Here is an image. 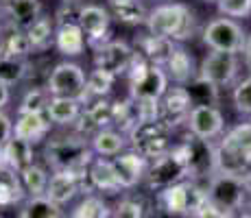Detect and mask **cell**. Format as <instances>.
<instances>
[{
    "label": "cell",
    "mask_w": 251,
    "mask_h": 218,
    "mask_svg": "<svg viewBox=\"0 0 251 218\" xmlns=\"http://www.w3.org/2000/svg\"><path fill=\"white\" fill-rule=\"evenodd\" d=\"M195 13L190 7L181 2H171V4H160L147 16V31L155 37H164V40L173 42H183L190 40L192 33L197 31L195 24Z\"/></svg>",
    "instance_id": "1"
},
{
    "label": "cell",
    "mask_w": 251,
    "mask_h": 218,
    "mask_svg": "<svg viewBox=\"0 0 251 218\" xmlns=\"http://www.w3.org/2000/svg\"><path fill=\"white\" fill-rule=\"evenodd\" d=\"M92 155L94 151L81 133L52 138L44 146V159L52 170H70L81 174L92 164Z\"/></svg>",
    "instance_id": "2"
},
{
    "label": "cell",
    "mask_w": 251,
    "mask_h": 218,
    "mask_svg": "<svg viewBox=\"0 0 251 218\" xmlns=\"http://www.w3.org/2000/svg\"><path fill=\"white\" fill-rule=\"evenodd\" d=\"M251 192L249 174L240 177V174H227V172H214L207 181L205 198L216 205L219 210L236 214L240 207H245L247 196Z\"/></svg>",
    "instance_id": "3"
},
{
    "label": "cell",
    "mask_w": 251,
    "mask_h": 218,
    "mask_svg": "<svg viewBox=\"0 0 251 218\" xmlns=\"http://www.w3.org/2000/svg\"><path fill=\"white\" fill-rule=\"evenodd\" d=\"M46 90L50 92V96L76 98L85 103L88 100V74L75 61H61L48 74Z\"/></svg>",
    "instance_id": "4"
},
{
    "label": "cell",
    "mask_w": 251,
    "mask_h": 218,
    "mask_svg": "<svg viewBox=\"0 0 251 218\" xmlns=\"http://www.w3.org/2000/svg\"><path fill=\"white\" fill-rule=\"evenodd\" d=\"M201 35H203V44L210 50L236 52V55L245 50V42H247V31L243 24L225 16L207 22Z\"/></svg>",
    "instance_id": "5"
},
{
    "label": "cell",
    "mask_w": 251,
    "mask_h": 218,
    "mask_svg": "<svg viewBox=\"0 0 251 218\" xmlns=\"http://www.w3.org/2000/svg\"><path fill=\"white\" fill-rule=\"evenodd\" d=\"M205 198V190H201L195 181H183L175 183V186L166 188L160 192V205L166 214L171 216H197V212L203 207Z\"/></svg>",
    "instance_id": "6"
},
{
    "label": "cell",
    "mask_w": 251,
    "mask_h": 218,
    "mask_svg": "<svg viewBox=\"0 0 251 218\" xmlns=\"http://www.w3.org/2000/svg\"><path fill=\"white\" fill-rule=\"evenodd\" d=\"M188 177H190L188 174V164L183 159L179 146H177L149 164L144 181H147V186L151 190H166V188L175 186V183H179Z\"/></svg>",
    "instance_id": "7"
},
{
    "label": "cell",
    "mask_w": 251,
    "mask_h": 218,
    "mask_svg": "<svg viewBox=\"0 0 251 218\" xmlns=\"http://www.w3.org/2000/svg\"><path fill=\"white\" fill-rule=\"evenodd\" d=\"M168 131H171V127H166L162 120L138 122L136 127L129 131L133 151H138L147 159L162 157L164 153L171 151V146H168Z\"/></svg>",
    "instance_id": "8"
},
{
    "label": "cell",
    "mask_w": 251,
    "mask_h": 218,
    "mask_svg": "<svg viewBox=\"0 0 251 218\" xmlns=\"http://www.w3.org/2000/svg\"><path fill=\"white\" fill-rule=\"evenodd\" d=\"M240 70V61L236 52H223V50H210L199 64L197 74L203 76L205 81L214 83L216 87H227L236 83Z\"/></svg>",
    "instance_id": "9"
},
{
    "label": "cell",
    "mask_w": 251,
    "mask_h": 218,
    "mask_svg": "<svg viewBox=\"0 0 251 218\" xmlns=\"http://www.w3.org/2000/svg\"><path fill=\"white\" fill-rule=\"evenodd\" d=\"M94 68L109 72L114 76L127 74L131 70V66L136 64L138 52L129 46L127 42H118V40H107L105 44H100L99 48H94Z\"/></svg>",
    "instance_id": "10"
},
{
    "label": "cell",
    "mask_w": 251,
    "mask_h": 218,
    "mask_svg": "<svg viewBox=\"0 0 251 218\" xmlns=\"http://www.w3.org/2000/svg\"><path fill=\"white\" fill-rule=\"evenodd\" d=\"M179 151L188 164L190 179L212 177L216 172V146L212 144V140H201L192 135V140L181 144Z\"/></svg>",
    "instance_id": "11"
},
{
    "label": "cell",
    "mask_w": 251,
    "mask_h": 218,
    "mask_svg": "<svg viewBox=\"0 0 251 218\" xmlns=\"http://www.w3.org/2000/svg\"><path fill=\"white\" fill-rule=\"evenodd\" d=\"M112 11L105 9L103 4H81L79 9V26L85 35V42L92 48H99L100 44L107 42L109 35V26H112Z\"/></svg>",
    "instance_id": "12"
},
{
    "label": "cell",
    "mask_w": 251,
    "mask_h": 218,
    "mask_svg": "<svg viewBox=\"0 0 251 218\" xmlns=\"http://www.w3.org/2000/svg\"><path fill=\"white\" fill-rule=\"evenodd\" d=\"M188 131L201 140H214L223 135L225 118L216 105H195L188 114Z\"/></svg>",
    "instance_id": "13"
},
{
    "label": "cell",
    "mask_w": 251,
    "mask_h": 218,
    "mask_svg": "<svg viewBox=\"0 0 251 218\" xmlns=\"http://www.w3.org/2000/svg\"><path fill=\"white\" fill-rule=\"evenodd\" d=\"M190 109H192V100L183 85H177L173 90L168 87L166 94L160 98V120L166 127H177L181 122H188Z\"/></svg>",
    "instance_id": "14"
},
{
    "label": "cell",
    "mask_w": 251,
    "mask_h": 218,
    "mask_svg": "<svg viewBox=\"0 0 251 218\" xmlns=\"http://www.w3.org/2000/svg\"><path fill=\"white\" fill-rule=\"evenodd\" d=\"M112 168L118 177L123 190H129V188L138 186L144 177H147L149 170V159L142 157L138 151H127L112 157Z\"/></svg>",
    "instance_id": "15"
},
{
    "label": "cell",
    "mask_w": 251,
    "mask_h": 218,
    "mask_svg": "<svg viewBox=\"0 0 251 218\" xmlns=\"http://www.w3.org/2000/svg\"><path fill=\"white\" fill-rule=\"evenodd\" d=\"M0 13L7 18L9 26L18 28V31H28L44 16L40 0H7L0 9Z\"/></svg>",
    "instance_id": "16"
},
{
    "label": "cell",
    "mask_w": 251,
    "mask_h": 218,
    "mask_svg": "<svg viewBox=\"0 0 251 218\" xmlns=\"http://www.w3.org/2000/svg\"><path fill=\"white\" fill-rule=\"evenodd\" d=\"M81 188V174L70 170H55L50 174V181L46 188V196L52 198L59 205H66L76 196Z\"/></svg>",
    "instance_id": "17"
},
{
    "label": "cell",
    "mask_w": 251,
    "mask_h": 218,
    "mask_svg": "<svg viewBox=\"0 0 251 218\" xmlns=\"http://www.w3.org/2000/svg\"><path fill=\"white\" fill-rule=\"evenodd\" d=\"M50 124L52 122L46 114H18L13 135H18V138L26 140V142H31V144H37L48 135Z\"/></svg>",
    "instance_id": "18"
},
{
    "label": "cell",
    "mask_w": 251,
    "mask_h": 218,
    "mask_svg": "<svg viewBox=\"0 0 251 218\" xmlns=\"http://www.w3.org/2000/svg\"><path fill=\"white\" fill-rule=\"evenodd\" d=\"M0 157H2L4 166H7L9 170L20 174L22 170H26L28 166H33V144L18 138V135H13V138L4 144L2 151H0Z\"/></svg>",
    "instance_id": "19"
},
{
    "label": "cell",
    "mask_w": 251,
    "mask_h": 218,
    "mask_svg": "<svg viewBox=\"0 0 251 218\" xmlns=\"http://www.w3.org/2000/svg\"><path fill=\"white\" fill-rule=\"evenodd\" d=\"M81 114H83V100L76 98L50 96V103L46 107V116L50 118V122L59 124V127H75Z\"/></svg>",
    "instance_id": "20"
},
{
    "label": "cell",
    "mask_w": 251,
    "mask_h": 218,
    "mask_svg": "<svg viewBox=\"0 0 251 218\" xmlns=\"http://www.w3.org/2000/svg\"><path fill=\"white\" fill-rule=\"evenodd\" d=\"M88 179H90V186L99 192L116 194V192L123 190V186H120L118 177H116L112 168V159H103V157L92 159V164L88 166Z\"/></svg>",
    "instance_id": "21"
},
{
    "label": "cell",
    "mask_w": 251,
    "mask_h": 218,
    "mask_svg": "<svg viewBox=\"0 0 251 218\" xmlns=\"http://www.w3.org/2000/svg\"><path fill=\"white\" fill-rule=\"evenodd\" d=\"M162 68L166 70L168 79H173L177 85H186L188 81H192L197 76L195 70H199V68H195L192 55L188 50H183L181 46H175V50L171 52V57Z\"/></svg>",
    "instance_id": "22"
},
{
    "label": "cell",
    "mask_w": 251,
    "mask_h": 218,
    "mask_svg": "<svg viewBox=\"0 0 251 218\" xmlns=\"http://www.w3.org/2000/svg\"><path fill=\"white\" fill-rule=\"evenodd\" d=\"M90 146L99 157H116V155H120L125 151L127 138H125L123 131L105 127V129L96 131V133L90 138Z\"/></svg>",
    "instance_id": "23"
},
{
    "label": "cell",
    "mask_w": 251,
    "mask_h": 218,
    "mask_svg": "<svg viewBox=\"0 0 251 218\" xmlns=\"http://www.w3.org/2000/svg\"><path fill=\"white\" fill-rule=\"evenodd\" d=\"M140 46V55L149 61V64H155V66H164L166 59L171 57V52L175 50L177 44L173 40H164V37H155V35H144L138 40Z\"/></svg>",
    "instance_id": "24"
},
{
    "label": "cell",
    "mask_w": 251,
    "mask_h": 218,
    "mask_svg": "<svg viewBox=\"0 0 251 218\" xmlns=\"http://www.w3.org/2000/svg\"><path fill=\"white\" fill-rule=\"evenodd\" d=\"M64 210L59 203H55L52 198H48L46 194L40 196H28V201L20 207L18 218H61Z\"/></svg>",
    "instance_id": "25"
},
{
    "label": "cell",
    "mask_w": 251,
    "mask_h": 218,
    "mask_svg": "<svg viewBox=\"0 0 251 218\" xmlns=\"http://www.w3.org/2000/svg\"><path fill=\"white\" fill-rule=\"evenodd\" d=\"M26 33H28V40L33 44V50H46V48L55 46L57 22L48 16H42Z\"/></svg>",
    "instance_id": "26"
},
{
    "label": "cell",
    "mask_w": 251,
    "mask_h": 218,
    "mask_svg": "<svg viewBox=\"0 0 251 218\" xmlns=\"http://www.w3.org/2000/svg\"><path fill=\"white\" fill-rule=\"evenodd\" d=\"M16 177H18V183H20V188L26 192L28 196L46 194V188H48V181H50V177H48V172L42 166L33 164V166H28L26 170H22L20 174H16Z\"/></svg>",
    "instance_id": "27"
},
{
    "label": "cell",
    "mask_w": 251,
    "mask_h": 218,
    "mask_svg": "<svg viewBox=\"0 0 251 218\" xmlns=\"http://www.w3.org/2000/svg\"><path fill=\"white\" fill-rule=\"evenodd\" d=\"M109 7L114 11V18H118L125 24H142L147 22L149 11L144 9L142 0H109Z\"/></svg>",
    "instance_id": "28"
},
{
    "label": "cell",
    "mask_w": 251,
    "mask_h": 218,
    "mask_svg": "<svg viewBox=\"0 0 251 218\" xmlns=\"http://www.w3.org/2000/svg\"><path fill=\"white\" fill-rule=\"evenodd\" d=\"M33 52V44L28 40L26 31H18V28H11L7 37L0 44V55L13 57V59H26Z\"/></svg>",
    "instance_id": "29"
},
{
    "label": "cell",
    "mask_w": 251,
    "mask_h": 218,
    "mask_svg": "<svg viewBox=\"0 0 251 218\" xmlns=\"http://www.w3.org/2000/svg\"><path fill=\"white\" fill-rule=\"evenodd\" d=\"M31 64L26 59H13V57L0 55V83L13 87L18 83H22L26 79Z\"/></svg>",
    "instance_id": "30"
},
{
    "label": "cell",
    "mask_w": 251,
    "mask_h": 218,
    "mask_svg": "<svg viewBox=\"0 0 251 218\" xmlns=\"http://www.w3.org/2000/svg\"><path fill=\"white\" fill-rule=\"evenodd\" d=\"M183 87L188 90L192 107H195V105H216V100H219V87L214 83H210V81H205L203 76H199V74L192 81H188Z\"/></svg>",
    "instance_id": "31"
},
{
    "label": "cell",
    "mask_w": 251,
    "mask_h": 218,
    "mask_svg": "<svg viewBox=\"0 0 251 218\" xmlns=\"http://www.w3.org/2000/svg\"><path fill=\"white\" fill-rule=\"evenodd\" d=\"M48 103H50V92L46 87H33L22 96L18 114H46Z\"/></svg>",
    "instance_id": "32"
},
{
    "label": "cell",
    "mask_w": 251,
    "mask_h": 218,
    "mask_svg": "<svg viewBox=\"0 0 251 218\" xmlns=\"http://www.w3.org/2000/svg\"><path fill=\"white\" fill-rule=\"evenodd\" d=\"M114 81H116L114 74L100 70V68H94L88 74V100L90 98H105V96L112 92ZM88 100H85V103H88Z\"/></svg>",
    "instance_id": "33"
},
{
    "label": "cell",
    "mask_w": 251,
    "mask_h": 218,
    "mask_svg": "<svg viewBox=\"0 0 251 218\" xmlns=\"http://www.w3.org/2000/svg\"><path fill=\"white\" fill-rule=\"evenodd\" d=\"M75 218H112V210L105 205V201L100 196L88 194L72 212Z\"/></svg>",
    "instance_id": "34"
},
{
    "label": "cell",
    "mask_w": 251,
    "mask_h": 218,
    "mask_svg": "<svg viewBox=\"0 0 251 218\" xmlns=\"http://www.w3.org/2000/svg\"><path fill=\"white\" fill-rule=\"evenodd\" d=\"M223 140L251 159V122H243V124H238V127H234Z\"/></svg>",
    "instance_id": "35"
},
{
    "label": "cell",
    "mask_w": 251,
    "mask_h": 218,
    "mask_svg": "<svg viewBox=\"0 0 251 218\" xmlns=\"http://www.w3.org/2000/svg\"><path fill=\"white\" fill-rule=\"evenodd\" d=\"M231 98H234L236 111H238V114H243V116H249V118H251V74L245 76L243 81H238V83H236Z\"/></svg>",
    "instance_id": "36"
},
{
    "label": "cell",
    "mask_w": 251,
    "mask_h": 218,
    "mask_svg": "<svg viewBox=\"0 0 251 218\" xmlns=\"http://www.w3.org/2000/svg\"><path fill=\"white\" fill-rule=\"evenodd\" d=\"M216 9H219L221 16L240 20V18L251 16V0H219Z\"/></svg>",
    "instance_id": "37"
},
{
    "label": "cell",
    "mask_w": 251,
    "mask_h": 218,
    "mask_svg": "<svg viewBox=\"0 0 251 218\" xmlns=\"http://www.w3.org/2000/svg\"><path fill=\"white\" fill-rule=\"evenodd\" d=\"M112 218H142V205L133 198H123L112 210Z\"/></svg>",
    "instance_id": "38"
},
{
    "label": "cell",
    "mask_w": 251,
    "mask_h": 218,
    "mask_svg": "<svg viewBox=\"0 0 251 218\" xmlns=\"http://www.w3.org/2000/svg\"><path fill=\"white\" fill-rule=\"evenodd\" d=\"M13 127H16V122H11V118H9L7 114L0 111V151H2L4 144L13 138Z\"/></svg>",
    "instance_id": "39"
},
{
    "label": "cell",
    "mask_w": 251,
    "mask_h": 218,
    "mask_svg": "<svg viewBox=\"0 0 251 218\" xmlns=\"http://www.w3.org/2000/svg\"><path fill=\"white\" fill-rule=\"evenodd\" d=\"M195 218H234V214L219 210V207L212 205L210 201H205V203H203V207H201V210L197 212V216H195Z\"/></svg>",
    "instance_id": "40"
},
{
    "label": "cell",
    "mask_w": 251,
    "mask_h": 218,
    "mask_svg": "<svg viewBox=\"0 0 251 218\" xmlns=\"http://www.w3.org/2000/svg\"><path fill=\"white\" fill-rule=\"evenodd\" d=\"M9 103H11V87L0 83V111H4Z\"/></svg>",
    "instance_id": "41"
},
{
    "label": "cell",
    "mask_w": 251,
    "mask_h": 218,
    "mask_svg": "<svg viewBox=\"0 0 251 218\" xmlns=\"http://www.w3.org/2000/svg\"><path fill=\"white\" fill-rule=\"evenodd\" d=\"M243 61L247 66V70L251 72V33H247V42H245V50H243Z\"/></svg>",
    "instance_id": "42"
},
{
    "label": "cell",
    "mask_w": 251,
    "mask_h": 218,
    "mask_svg": "<svg viewBox=\"0 0 251 218\" xmlns=\"http://www.w3.org/2000/svg\"><path fill=\"white\" fill-rule=\"evenodd\" d=\"M0 35H2V13H0Z\"/></svg>",
    "instance_id": "43"
},
{
    "label": "cell",
    "mask_w": 251,
    "mask_h": 218,
    "mask_svg": "<svg viewBox=\"0 0 251 218\" xmlns=\"http://www.w3.org/2000/svg\"><path fill=\"white\" fill-rule=\"evenodd\" d=\"M236 218H251V214H240V216H236Z\"/></svg>",
    "instance_id": "44"
},
{
    "label": "cell",
    "mask_w": 251,
    "mask_h": 218,
    "mask_svg": "<svg viewBox=\"0 0 251 218\" xmlns=\"http://www.w3.org/2000/svg\"><path fill=\"white\" fill-rule=\"evenodd\" d=\"M203 2H214V4H216V2H219V0H203Z\"/></svg>",
    "instance_id": "45"
},
{
    "label": "cell",
    "mask_w": 251,
    "mask_h": 218,
    "mask_svg": "<svg viewBox=\"0 0 251 218\" xmlns=\"http://www.w3.org/2000/svg\"><path fill=\"white\" fill-rule=\"evenodd\" d=\"M70 2H81V0H70Z\"/></svg>",
    "instance_id": "46"
},
{
    "label": "cell",
    "mask_w": 251,
    "mask_h": 218,
    "mask_svg": "<svg viewBox=\"0 0 251 218\" xmlns=\"http://www.w3.org/2000/svg\"><path fill=\"white\" fill-rule=\"evenodd\" d=\"M61 218H75V216H61Z\"/></svg>",
    "instance_id": "47"
},
{
    "label": "cell",
    "mask_w": 251,
    "mask_h": 218,
    "mask_svg": "<svg viewBox=\"0 0 251 218\" xmlns=\"http://www.w3.org/2000/svg\"><path fill=\"white\" fill-rule=\"evenodd\" d=\"M4 2H7V0H0V4H4Z\"/></svg>",
    "instance_id": "48"
}]
</instances>
